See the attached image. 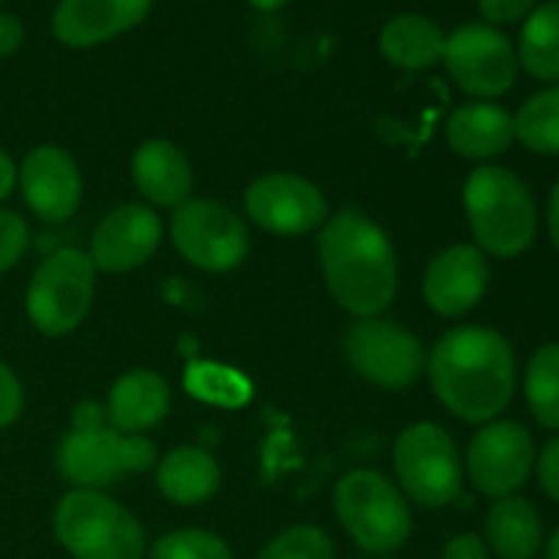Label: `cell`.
Listing matches in <instances>:
<instances>
[{
    "label": "cell",
    "instance_id": "9c48e42d",
    "mask_svg": "<svg viewBox=\"0 0 559 559\" xmlns=\"http://www.w3.org/2000/svg\"><path fill=\"white\" fill-rule=\"evenodd\" d=\"M442 63L451 80L478 102L506 96L519 76L516 47L486 22H469L445 36Z\"/></svg>",
    "mask_w": 559,
    "mask_h": 559
},
{
    "label": "cell",
    "instance_id": "ba28073f",
    "mask_svg": "<svg viewBox=\"0 0 559 559\" xmlns=\"http://www.w3.org/2000/svg\"><path fill=\"white\" fill-rule=\"evenodd\" d=\"M402 495L424 508H445L462 495V459L453 437L437 424H413L393 448Z\"/></svg>",
    "mask_w": 559,
    "mask_h": 559
},
{
    "label": "cell",
    "instance_id": "9a60e30c",
    "mask_svg": "<svg viewBox=\"0 0 559 559\" xmlns=\"http://www.w3.org/2000/svg\"><path fill=\"white\" fill-rule=\"evenodd\" d=\"M162 233V218L153 207L142 205V202H129V205L115 207L98 222L87 257L93 260L96 271L129 273L145 265L156 254Z\"/></svg>",
    "mask_w": 559,
    "mask_h": 559
},
{
    "label": "cell",
    "instance_id": "1f68e13d",
    "mask_svg": "<svg viewBox=\"0 0 559 559\" xmlns=\"http://www.w3.org/2000/svg\"><path fill=\"white\" fill-rule=\"evenodd\" d=\"M25 407V393H22V382L9 366L0 360V429H9Z\"/></svg>",
    "mask_w": 559,
    "mask_h": 559
},
{
    "label": "cell",
    "instance_id": "7402d4cb",
    "mask_svg": "<svg viewBox=\"0 0 559 559\" xmlns=\"http://www.w3.org/2000/svg\"><path fill=\"white\" fill-rule=\"evenodd\" d=\"M380 52L388 63L407 71L429 69L442 63L445 33L424 14H399L380 31Z\"/></svg>",
    "mask_w": 559,
    "mask_h": 559
},
{
    "label": "cell",
    "instance_id": "5b68a950",
    "mask_svg": "<svg viewBox=\"0 0 559 559\" xmlns=\"http://www.w3.org/2000/svg\"><path fill=\"white\" fill-rule=\"evenodd\" d=\"M333 508L349 538L371 555H391L413 535L407 497L377 469H349L338 478Z\"/></svg>",
    "mask_w": 559,
    "mask_h": 559
},
{
    "label": "cell",
    "instance_id": "2e32d148",
    "mask_svg": "<svg viewBox=\"0 0 559 559\" xmlns=\"http://www.w3.org/2000/svg\"><path fill=\"white\" fill-rule=\"evenodd\" d=\"M489 276V260L478 246H451L440 251L426 267V306L440 317H464L486 295Z\"/></svg>",
    "mask_w": 559,
    "mask_h": 559
},
{
    "label": "cell",
    "instance_id": "484cf974",
    "mask_svg": "<svg viewBox=\"0 0 559 559\" xmlns=\"http://www.w3.org/2000/svg\"><path fill=\"white\" fill-rule=\"evenodd\" d=\"M524 393L535 420L544 429L559 431V342L535 349L524 374Z\"/></svg>",
    "mask_w": 559,
    "mask_h": 559
},
{
    "label": "cell",
    "instance_id": "3957f363",
    "mask_svg": "<svg viewBox=\"0 0 559 559\" xmlns=\"http://www.w3.org/2000/svg\"><path fill=\"white\" fill-rule=\"evenodd\" d=\"M156 445L145 435L112 429L102 404L80 402L71 431L58 448V469L76 489H102L156 464Z\"/></svg>",
    "mask_w": 559,
    "mask_h": 559
},
{
    "label": "cell",
    "instance_id": "8992f818",
    "mask_svg": "<svg viewBox=\"0 0 559 559\" xmlns=\"http://www.w3.org/2000/svg\"><path fill=\"white\" fill-rule=\"evenodd\" d=\"M55 538L74 559H140L145 530L134 513L96 489H74L55 508Z\"/></svg>",
    "mask_w": 559,
    "mask_h": 559
},
{
    "label": "cell",
    "instance_id": "74e56055",
    "mask_svg": "<svg viewBox=\"0 0 559 559\" xmlns=\"http://www.w3.org/2000/svg\"><path fill=\"white\" fill-rule=\"evenodd\" d=\"M249 3L260 11H276V9H282L287 0H249Z\"/></svg>",
    "mask_w": 559,
    "mask_h": 559
},
{
    "label": "cell",
    "instance_id": "e575fe53",
    "mask_svg": "<svg viewBox=\"0 0 559 559\" xmlns=\"http://www.w3.org/2000/svg\"><path fill=\"white\" fill-rule=\"evenodd\" d=\"M25 41V27L14 14H3L0 11V58H9Z\"/></svg>",
    "mask_w": 559,
    "mask_h": 559
},
{
    "label": "cell",
    "instance_id": "ffe728a7",
    "mask_svg": "<svg viewBox=\"0 0 559 559\" xmlns=\"http://www.w3.org/2000/svg\"><path fill=\"white\" fill-rule=\"evenodd\" d=\"M445 140L459 156L486 162L506 153L516 140L513 115L495 102H469L448 118Z\"/></svg>",
    "mask_w": 559,
    "mask_h": 559
},
{
    "label": "cell",
    "instance_id": "277c9868",
    "mask_svg": "<svg viewBox=\"0 0 559 559\" xmlns=\"http://www.w3.org/2000/svg\"><path fill=\"white\" fill-rule=\"evenodd\" d=\"M464 211L484 254L511 260L538 235V207L516 173L497 164L478 167L464 183Z\"/></svg>",
    "mask_w": 559,
    "mask_h": 559
},
{
    "label": "cell",
    "instance_id": "4316f807",
    "mask_svg": "<svg viewBox=\"0 0 559 559\" xmlns=\"http://www.w3.org/2000/svg\"><path fill=\"white\" fill-rule=\"evenodd\" d=\"M186 388L202 402L224 404V407H240L251 399V382L240 371L229 366L197 364L186 374Z\"/></svg>",
    "mask_w": 559,
    "mask_h": 559
},
{
    "label": "cell",
    "instance_id": "e0dca14e",
    "mask_svg": "<svg viewBox=\"0 0 559 559\" xmlns=\"http://www.w3.org/2000/svg\"><path fill=\"white\" fill-rule=\"evenodd\" d=\"M153 0H60L52 33L66 47H96L140 25Z\"/></svg>",
    "mask_w": 559,
    "mask_h": 559
},
{
    "label": "cell",
    "instance_id": "ac0fdd59",
    "mask_svg": "<svg viewBox=\"0 0 559 559\" xmlns=\"http://www.w3.org/2000/svg\"><path fill=\"white\" fill-rule=\"evenodd\" d=\"M131 178L145 200L162 207H180L191 200L194 169L186 153L169 140L142 142L131 158Z\"/></svg>",
    "mask_w": 559,
    "mask_h": 559
},
{
    "label": "cell",
    "instance_id": "8d00e7d4",
    "mask_svg": "<svg viewBox=\"0 0 559 559\" xmlns=\"http://www.w3.org/2000/svg\"><path fill=\"white\" fill-rule=\"evenodd\" d=\"M549 235H551V243L559 251V180L549 197Z\"/></svg>",
    "mask_w": 559,
    "mask_h": 559
},
{
    "label": "cell",
    "instance_id": "5bb4252c",
    "mask_svg": "<svg viewBox=\"0 0 559 559\" xmlns=\"http://www.w3.org/2000/svg\"><path fill=\"white\" fill-rule=\"evenodd\" d=\"M16 183L27 207L49 224L71 218L82 202L80 167L71 153L58 145H38L27 151L16 167Z\"/></svg>",
    "mask_w": 559,
    "mask_h": 559
},
{
    "label": "cell",
    "instance_id": "d590c367",
    "mask_svg": "<svg viewBox=\"0 0 559 559\" xmlns=\"http://www.w3.org/2000/svg\"><path fill=\"white\" fill-rule=\"evenodd\" d=\"M14 186H16V164L14 158L0 147V202L14 191Z\"/></svg>",
    "mask_w": 559,
    "mask_h": 559
},
{
    "label": "cell",
    "instance_id": "836d02e7",
    "mask_svg": "<svg viewBox=\"0 0 559 559\" xmlns=\"http://www.w3.org/2000/svg\"><path fill=\"white\" fill-rule=\"evenodd\" d=\"M440 559H491V555H489V546H486L478 535L467 533L448 540Z\"/></svg>",
    "mask_w": 559,
    "mask_h": 559
},
{
    "label": "cell",
    "instance_id": "d6986e66",
    "mask_svg": "<svg viewBox=\"0 0 559 559\" xmlns=\"http://www.w3.org/2000/svg\"><path fill=\"white\" fill-rule=\"evenodd\" d=\"M173 391L167 380L151 369H134L120 377L107 399V420L123 435H142L167 418Z\"/></svg>",
    "mask_w": 559,
    "mask_h": 559
},
{
    "label": "cell",
    "instance_id": "30bf717a",
    "mask_svg": "<svg viewBox=\"0 0 559 559\" xmlns=\"http://www.w3.org/2000/svg\"><path fill=\"white\" fill-rule=\"evenodd\" d=\"M169 235L186 262L211 273L233 271L249 254V229L243 218L213 200L191 197L175 207Z\"/></svg>",
    "mask_w": 559,
    "mask_h": 559
},
{
    "label": "cell",
    "instance_id": "83f0119b",
    "mask_svg": "<svg viewBox=\"0 0 559 559\" xmlns=\"http://www.w3.org/2000/svg\"><path fill=\"white\" fill-rule=\"evenodd\" d=\"M257 559H336V549L320 527L295 524L278 533Z\"/></svg>",
    "mask_w": 559,
    "mask_h": 559
},
{
    "label": "cell",
    "instance_id": "d4e9b609",
    "mask_svg": "<svg viewBox=\"0 0 559 559\" xmlns=\"http://www.w3.org/2000/svg\"><path fill=\"white\" fill-rule=\"evenodd\" d=\"M516 140L538 156H559V85L535 93L513 115Z\"/></svg>",
    "mask_w": 559,
    "mask_h": 559
},
{
    "label": "cell",
    "instance_id": "f35d334b",
    "mask_svg": "<svg viewBox=\"0 0 559 559\" xmlns=\"http://www.w3.org/2000/svg\"><path fill=\"white\" fill-rule=\"evenodd\" d=\"M546 559H559V530L551 535L549 544H546Z\"/></svg>",
    "mask_w": 559,
    "mask_h": 559
},
{
    "label": "cell",
    "instance_id": "f1b7e54d",
    "mask_svg": "<svg viewBox=\"0 0 559 559\" xmlns=\"http://www.w3.org/2000/svg\"><path fill=\"white\" fill-rule=\"evenodd\" d=\"M151 559H233V551L207 530H175L153 544Z\"/></svg>",
    "mask_w": 559,
    "mask_h": 559
},
{
    "label": "cell",
    "instance_id": "cb8c5ba5",
    "mask_svg": "<svg viewBox=\"0 0 559 559\" xmlns=\"http://www.w3.org/2000/svg\"><path fill=\"white\" fill-rule=\"evenodd\" d=\"M519 66L540 82H559V0L535 5L519 36Z\"/></svg>",
    "mask_w": 559,
    "mask_h": 559
},
{
    "label": "cell",
    "instance_id": "f546056e",
    "mask_svg": "<svg viewBox=\"0 0 559 559\" xmlns=\"http://www.w3.org/2000/svg\"><path fill=\"white\" fill-rule=\"evenodd\" d=\"M27 246H31V229L25 218L0 207V273L11 271L25 257Z\"/></svg>",
    "mask_w": 559,
    "mask_h": 559
},
{
    "label": "cell",
    "instance_id": "4fadbf2b",
    "mask_svg": "<svg viewBox=\"0 0 559 559\" xmlns=\"http://www.w3.org/2000/svg\"><path fill=\"white\" fill-rule=\"evenodd\" d=\"M246 213L260 229L282 238L309 235L328 222V202L311 180L295 173H267L246 189Z\"/></svg>",
    "mask_w": 559,
    "mask_h": 559
},
{
    "label": "cell",
    "instance_id": "8fae6325",
    "mask_svg": "<svg viewBox=\"0 0 559 559\" xmlns=\"http://www.w3.org/2000/svg\"><path fill=\"white\" fill-rule=\"evenodd\" d=\"M344 355L364 380L385 391H402L426 369L420 338L382 317L355 320L344 333Z\"/></svg>",
    "mask_w": 559,
    "mask_h": 559
},
{
    "label": "cell",
    "instance_id": "52a82bcc",
    "mask_svg": "<svg viewBox=\"0 0 559 559\" xmlns=\"http://www.w3.org/2000/svg\"><path fill=\"white\" fill-rule=\"evenodd\" d=\"M96 265L82 249H58L36 267L25 309L44 336H66L87 317L96 289Z\"/></svg>",
    "mask_w": 559,
    "mask_h": 559
},
{
    "label": "cell",
    "instance_id": "7c38bea8",
    "mask_svg": "<svg viewBox=\"0 0 559 559\" xmlns=\"http://www.w3.org/2000/svg\"><path fill=\"white\" fill-rule=\"evenodd\" d=\"M533 435L516 420H489L467 448V473L486 497H511L527 484L535 467Z\"/></svg>",
    "mask_w": 559,
    "mask_h": 559
},
{
    "label": "cell",
    "instance_id": "6da1fadb",
    "mask_svg": "<svg viewBox=\"0 0 559 559\" xmlns=\"http://www.w3.org/2000/svg\"><path fill=\"white\" fill-rule=\"evenodd\" d=\"M426 366L437 399L467 424L495 420L516 391L513 347L491 328H453L435 344Z\"/></svg>",
    "mask_w": 559,
    "mask_h": 559
},
{
    "label": "cell",
    "instance_id": "d6a6232c",
    "mask_svg": "<svg viewBox=\"0 0 559 559\" xmlns=\"http://www.w3.org/2000/svg\"><path fill=\"white\" fill-rule=\"evenodd\" d=\"M535 464H538V480L540 486H544V491L551 500L559 502V437H555V440L540 451Z\"/></svg>",
    "mask_w": 559,
    "mask_h": 559
},
{
    "label": "cell",
    "instance_id": "44dd1931",
    "mask_svg": "<svg viewBox=\"0 0 559 559\" xmlns=\"http://www.w3.org/2000/svg\"><path fill=\"white\" fill-rule=\"evenodd\" d=\"M222 484L216 459L200 448H175L158 462L156 486L175 506H202L211 500Z\"/></svg>",
    "mask_w": 559,
    "mask_h": 559
},
{
    "label": "cell",
    "instance_id": "4dcf8cb0",
    "mask_svg": "<svg viewBox=\"0 0 559 559\" xmlns=\"http://www.w3.org/2000/svg\"><path fill=\"white\" fill-rule=\"evenodd\" d=\"M538 0H478V11L484 14L486 25H513L533 14Z\"/></svg>",
    "mask_w": 559,
    "mask_h": 559
},
{
    "label": "cell",
    "instance_id": "7a4b0ae2",
    "mask_svg": "<svg viewBox=\"0 0 559 559\" xmlns=\"http://www.w3.org/2000/svg\"><path fill=\"white\" fill-rule=\"evenodd\" d=\"M320 265L336 304L353 317H380L399 289L391 238L360 211H338L320 227Z\"/></svg>",
    "mask_w": 559,
    "mask_h": 559
},
{
    "label": "cell",
    "instance_id": "603a6c76",
    "mask_svg": "<svg viewBox=\"0 0 559 559\" xmlns=\"http://www.w3.org/2000/svg\"><path fill=\"white\" fill-rule=\"evenodd\" d=\"M489 546L500 559H533L544 544V524L535 506L524 497H502L486 519Z\"/></svg>",
    "mask_w": 559,
    "mask_h": 559
}]
</instances>
